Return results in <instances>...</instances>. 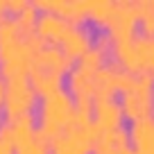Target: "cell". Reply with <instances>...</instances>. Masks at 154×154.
<instances>
[{"instance_id": "19", "label": "cell", "mask_w": 154, "mask_h": 154, "mask_svg": "<svg viewBox=\"0 0 154 154\" xmlns=\"http://www.w3.org/2000/svg\"><path fill=\"white\" fill-rule=\"evenodd\" d=\"M27 5H29V0H7V16H16Z\"/></svg>"}, {"instance_id": "11", "label": "cell", "mask_w": 154, "mask_h": 154, "mask_svg": "<svg viewBox=\"0 0 154 154\" xmlns=\"http://www.w3.org/2000/svg\"><path fill=\"white\" fill-rule=\"evenodd\" d=\"M127 136L134 154H154V116L131 120Z\"/></svg>"}, {"instance_id": "2", "label": "cell", "mask_w": 154, "mask_h": 154, "mask_svg": "<svg viewBox=\"0 0 154 154\" xmlns=\"http://www.w3.org/2000/svg\"><path fill=\"white\" fill-rule=\"evenodd\" d=\"M75 106H77L75 120L48 143L50 154H91L93 152V145L100 136L91 118L93 102H75Z\"/></svg>"}, {"instance_id": "9", "label": "cell", "mask_w": 154, "mask_h": 154, "mask_svg": "<svg viewBox=\"0 0 154 154\" xmlns=\"http://www.w3.org/2000/svg\"><path fill=\"white\" fill-rule=\"evenodd\" d=\"M127 79L129 72H125L116 61H106L95 72V97H113V93L122 91Z\"/></svg>"}, {"instance_id": "3", "label": "cell", "mask_w": 154, "mask_h": 154, "mask_svg": "<svg viewBox=\"0 0 154 154\" xmlns=\"http://www.w3.org/2000/svg\"><path fill=\"white\" fill-rule=\"evenodd\" d=\"M75 100L66 88H59V91L50 93V95L41 97L38 102V111L34 116V122H36V134L50 143L54 136H59L72 120H75Z\"/></svg>"}, {"instance_id": "1", "label": "cell", "mask_w": 154, "mask_h": 154, "mask_svg": "<svg viewBox=\"0 0 154 154\" xmlns=\"http://www.w3.org/2000/svg\"><path fill=\"white\" fill-rule=\"evenodd\" d=\"M38 48L41 41L34 34H25L11 16L0 18V75L5 79L27 77Z\"/></svg>"}, {"instance_id": "18", "label": "cell", "mask_w": 154, "mask_h": 154, "mask_svg": "<svg viewBox=\"0 0 154 154\" xmlns=\"http://www.w3.org/2000/svg\"><path fill=\"white\" fill-rule=\"evenodd\" d=\"M14 154H50V149H48V143L36 134L34 138H29L27 143L18 145V147L14 149Z\"/></svg>"}, {"instance_id": "7", "label": "cell", "mask_w": 154, "mask_h": 154, "mask_svg": "<svg viewBox=\"0 0 154 154\" xmlns=\"http://www.w3.org/2000/svg\"><path fill=\"white\" fill-rule=\"evenodd\" d=\"M91 118H93V125H95L97 134L118 131V129H122V122H125L122 109L116 97H95Z\"/></svg>"}, {"instance_id": "17", "label": "cell", "mask_w": 154, "mask_h": 154, "mask_svg": "<svg viewBox=\"0 0 154 154\" xmlns=\"http://www.w3.org/2000/svg\"><path fill=\"white\" fill-rule=\"evenodd\" d=\"M36 16H38V11H36V7L29 2L25 9H20L16 16H11V18L18 23V27L23 29L25 34H34V25H36Z\"/></svg>"}, {"instance_id": "6", "label": "cell", "mask_w": 154, "mask_h": 154, "mask_svg": "<svg viewBox=\"0 0 154 154\" xmlns=\"http://www.w3.org/2000/svg\"><path fill=\"white\" fill-rule=\"evenodd\" d=\"M136 25H138V9L134 0H118L113 5L111 18L106 23V36L111 43L129 41L136 36Z\"/></svg>"}, {"instance_id": "15", "label": "cell", "mask_w": 154, "mask_h": 154, "mask_svg": "<svg viewBox=\"0 0 154 154\" xmlns=\"http://www.w3.org/2000/svg\"><path fill=\"white\" fill-rule=\"evenodd\" d=\"M116 0H88V9H86V18H91L95 25L106 27L111 18V11H113Z\"/></svg>"}, {"instance_id": "21", "label": "cell", "mask_w": 154, "mask_h": 154, "mask_svg": "<svg viewBox=\"0 0 154 154\" xmlns=\"http://www.w3.org/2000/svg\"><path fill=\"white\" fill-rule=\"evenodd\" d=\"M7 16V0H0V18Z\"/></svg>"}, {"instance_id": "12", "label": "cell", "mask_w": 154, "mask_h": 154, "mask_svg": "<svg viewBox=\"0 0 154 154\" xmlns=\"http://www.w3.org/2000/svg\"><path fill=\"white\" fill-rule=\"evenodd\" d=\"M32 66L45 68V70H50V72H57V75L66 77L68 70L72 68V61L61 52L59 45L41 43V48L36 50V54H34V59H32Z\"/></svg>"}, {"instance_id": "16", "label": "cell", "mask_w": 154, "mask_h": 154, "mask_svg": "<svg viewBox=\"0 0 154 154\" xmlns=\"http://www.w3.org/2000/svg\"><path fill=\"white\" fill-rule=\"evenodd\" d=\"M138 9V23L143 25L145 36H154V0H140L136 2Z\"/></svg>"}, {"instance_id": "8", "label": "cell", "mask_w": 154, "mask_h": 154, "mask_svg": "<svg viewBox=\"0 0 154 154\" xmlns=\"http://www.w3.org/2000/svg\"><path fill=\"white\" fill-rule=\"evenodd\" d=\"M93 43H95L93 32L86 25H70L66 29V34H63V38L59 41V48L70 61H77L82 54H86L93 48Z\"/></svg>"}, {"instance_id": "13", "label": "cell", "mask_w": 154, "mask_h": 154, "mask_svg": "<svg viewBox=\"0 0 154 154\" xmlns=\"http://www.w3.org/2000/svg\"><path fill=\"white\" fill-rule=\"evenodd\" d=\"M136 48V75L145 72L154 79V36H134Z\"/></svg>"}, {"instance_id": "20", "label": "cell", "mask_w": 154, "mask_h": 154, "mask_svg": "<svg viewBox=\"0 0 154 154\" xmlns=\"http://www.w3.org/2000/svg\"><path fill=\"white\" fill-rule=\"evenodd\" d=\"M5 91H7V79L0 75V109H2V102H5Z\"/></svg>"}, {"instance_id": "4", "label": "cell", "mask_w": 154, "mask_h": 154, "mask_svg": "<svg viewBox=\"0 0 154 154\" xmlns=\"http://www.w3.org/2000/svg\"><path fill=\"white\" fill-rule=\"evenodd\" d=\"M120 109L129 120H138L145 116H154V79L145 72L129 75L120 91Z\"/></svg>"}, {"instance_id": "14", "label": "cell", "mask_w": 154, "mask_h": 154, "mask_svg": "<svg viewBox=\"0 0 154 154\" xmlns=\"http://www.w3.org/2000/svg\"><path fill=\"white\" fill-rule=\"evenodd\" d=\"M86 9H88V0H61V7L57 14L68 25H84Z\"/></svg>"}, {"instance_id": "10", "label": "cell", "mask_w": 154, "mask_h": 154, "mask_svg": "<svg viewBox=\"0 0 154 154\" xmlns=\"http://www.w3.org/2000/svg\"><path fill=\"white\" fill-rule=\"evenodd\" d=\"M70 25L61 18L59 14H50V11H38L36 16V25H34V36L41 43L48 45H59V41L63 38L66 29Z\"/></svg>"}, {"instance_id": "5", "label": "cell", "mask_w": 154, "mask_h": 154, "mask_svg": "<svg viewBox=\"0 0 154 154\" xmlns=\"http://www.w3.org/2000/svg\"><path fill=\"white\" fill-rule=\"evenodd\" d=\"M36 97L38 95L34 93L27 77H11V79H7L5 102H2L5 120H16V118H23V116H34Z\"/></svg>"}]
</instances>
